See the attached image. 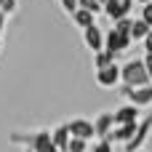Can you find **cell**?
Wrapping results in <instances>:
<instances>
[{
	"label": "cell",
	"instance_id": "1",
	"mask_svg": "<svg viewBox=\"0 0 152 152\" xmlns=\"http://www.w3.org/2000/svg\"><path fill=\"white\" fill-rule=\"evenodd\" d=\"M120 83L128 86V88H139V86L152 83L147 69H144V64H142V59H131V61H126L120 67Z\"/></svg>",
	"mask_w": 152,
	"mask_h": 152
},
{
	"label": "cell",
	"instance_id": "2",
	"mask_svg": "<svg viewBox=\"0 0 152 152\" xmlns=\"http://www.w3.org/2000/svg\"><path fill=\"white\" fill-rule=\"evenodd\" d=\"M150 134H152V112H150V115H144V118L136 123L134 136L123 144V147H126V152H139L142 147H144V142L150 139Z\"/></svg>",
	"mask_w": 152,
	"mask_h": 152
},
{
	"label": "cell",
	"instance_id": "3",
	"mask_svg": "<svg viewBox=\"0 0 152 152\" xmlns=\"http://www.w3.org/2000/svg\"><path fill=\"white\" fill-rule=\"evenodd\" d=\"M120 94L128 99V104H134V107H139V110L152 104V83L139 86V88H128V86H123V88H120Z\"/></svg>",
	"mask_w": 152,
	"mask_h": 152
},
{
	"label": "cell",
	"instance_id": "4",
	"mask_svg": "<svg viewBox=\"0 0 152 152\" xmlns=\"http://www.w3.org/2000/svg\"><path fill=\"white\" fill-rule=\"evenodd\" d=\"M134 11V0H107L102 5V13L110 19V21H118V19H126L131 16Z\"/></svg>",
	"mask_w": 152,
	"mask_h": 152
},
{
	"label": "cell",
	"instance_id": "5",
	"mask_svg": "<svg viewBox=\"0 0 152 152\" xmlns=\"http://www.w3.org/2000/svg\"><path fill=\"white\" fill-rule=\"evenodd\" d=\"M131 37L128 35H123V32H115V29H110V32H104V51H110V53H123V51H128L131 48Z\"/></svg>",
	"mask_w": 152,
	"mask_h": 152
},
{
	"label": "cell",
	"instance_id": "6",
	"mask_svg": "<svg viewBox=\"0 0 152 152\" xmlns=\"http://www.w3.org/2000/svg\"><path fill=\"white\" fill-rule=\"evenodd\" d=\"M94 80H96V86H99V88H115V86L120 83V64L115 61V64H110V67L96 69Z\"/></svg>",
	"mask_w": 152,
	"mask_h": 152
},
{
	"label": "cell",
	"instance_id": "7",
	"mask_svg": "<svg viewBox=\"0 0 152 152\" xmlns=\"http://www.w3.org/2000/svg\"><path fill=\"white\" fill-rule=\"evenodd\" d=\"M67 131H69V139H83V142L94 139V126L88 118H72L67 123Z\"/></svg>",
	"mask_w": 152,
	"mask_h": 152
},
{
	"label": "cell",
	"instance_id": "8",
	"mask_svg": "<svg viewBox=\"0 0 152 152\" xmlns=\"http://www.w3.org/2000/svg\"><path fill=\"white\" fill-rule=\"evenodd\" d=\"M83 43H86V48L94 51V53L102 51V48H104V29L96 27V24L86 27V29H83Z\"/></svg>",
	"mask_w": 152,
	"mask_h": 152
},
{
	"label": "cell",
	"instance_id": "9",
	"mask_svg": "<svg viewBox=\"0 0 152 152\" xmlns=\"http://www.w3.org/2000/svg\"><path fill=\"white\" fill-rule=\"evenodd\" d=\"M139 107H134V104H123L120 110H115L112 112V120H115V126H131V123H139Z\"/></svg>",
	"mask_w": 152,
	"mask_h": 152
},
{
	"label": "cell",
	"instance_id": "10",
	"mask_svg": "<svg viewBox=\"0 0 152 152\" xmlns=\"http://www.w3.org/2000/svg\"><path fill=\"white\" fill-rule=\"evenodd\" d=\"M91 126H94V136H99V139H107V136H110V131L115 128L112 112H99V115L91 120Z\"/></svg>",
	"mask_w": 152,
	"mask_h": 152
},
{
	"label": "cell",
	"instance_id": "11",
	"mask_svg": "<svg viewBox=\"0 0 152 152\" xmlns=\"http://www.w3.org/2000/svg\"><path fill=\"white\" fill-rule=\"evenodd\" d=\"M32 152H59L51 142V131H35V142H32Z\"/></svg>",
	"mask_w": 152,
	"mask_h": 152
},
{
	"label": "cell",
	"instance_id": "12",
	"mask_svg": "<svg viewBox=\"0 0 152 152\" xmlns=\"http://www.w3.org/2000/svg\"><path fill=\"white\" fill-rule=\"evenodd\" d=\"M134 131H136V123H131V126H115V128L110 131L107 142H115V144H126V142L134 136Z\"/></svg>",
	"mask_w": 152,
	"mask_h": 152
},
{
	"label": "cell",
	"instance_id": "13",
	"mask_svg": "<svg viewBox=\"0 0 152 152\" xmlns=\"http://www.w3.org/2000/svg\"><path fill=\"white\" fill-rule=\"evenodd\" d=\"M51 142H53V147H56L59 152H67V142H69L67 123H61V126H56V128L51 131Z\"/></svg>",
	"mask_w": 152,
	"mask_h": 152
},
{
	"label": "cell",
	"instance_id": "14",
	"mask_svg": "<svg viewBox=\"0 0 152 152\" xmlns=\"http://www.w3.org/2000/svg\"><path fill=\"white\" fill-rule=\"evenodd\" d=\"M72 21H75L80 29H86V27L96 24V16H94V13H88V11H83V8H77V11L72 13Z\"/></svg>",
	"mask_w": 152,
	"mask_h": 152
},
{
	"label": "cell",
	"instance_id": "15",
	"mask_svg": "<svg viewBox=\"0 0 152 152\" xmlns=\"http://www.w3.org/2000/svg\"><path fill=\"white\" fill-rule=\"evenodd\" d=\"M115 59H118L115 53H110V51H104V48H102V51H96V53H94V69L110 67V64H115Z\"/></svg>",
	"mask_w": 152,
	"mask_h": 152
},
{
	"label": "cell",
	"instance_id": "16",
	"mask_svg": "<svg viewBox=\"0 0 152 152\" xmlns=\"http://www.w3.org/2000/svg\"><path fill=\"white\" fill-rule=\"evenodd\" d=\"M150 29H152V27H147L142 19H134V24H131V32H128V35H131V40L142 43V40L147 37V32H150Z\"/></svg>",
	"mask_w": 152,
	"mask_h": 152
},
{
	"label": "cell",
	"instance_id": "17",
	"mask_svg": "<svg viewBox=\"0 0 152 152\" xmlns=\"http://www.w3.org/2000/svg\"><path fill=\"white\" fill-rule=\"evenodd\" d=\"M131 24H134V19L131 16H126V19H118V21H112V29L115 32H123V35H128L131 32ZM131 37V35H128Z\"/></svg>",
	"mask_w": 152,
	"mask_h": 152
},
{
	"label": "cell",
	"instance_id": "18",
	"mask_svg": "<svg viewBox=\"0 0 152 152\" xmlns=\"http://www.w3.org/2000/svg\"><path fill=\"white\" fill-rule=\"evenodd\" d=\"M77 8H83V11H88V13H94V16L102 13V5H99L96 0H77Z\"/></svg>",
	"mask_w": 152,
	"mask_h": 152
},
{
	"label": "cell",
	"instance_id": "19",
	"mask_svg": "<svg viewBox=\"0 0 152 152\" xmlns=\"http://www.w3.org/2000/svg\"><path fill=\"white\" fill-rule=\"evenodd\" d=\"M67 152H88V142H83V139H69V142H67Z\"/></svg>",
	"mask_w": 152,
	"mask_h": 152
},
{
	"label": "cell",
	"instance_id": "20",
	"mask_svg": "<svg viewBox=\"0 0 152 152\" xmlns=\"http://www.w3.org/2000/svg\"><path fill=\"white\" fill-rule=\"evenodd\" d=\"M139 19H142V21H144L147 27H152V0L142 5V13H139Z\"/></svg>",
	"mask_w": 152,
	"mask_h": 152
},
{
	"label": "cell",
	"instance_id": "21",
	"mask_svg": "<svg viewBox=\"0 0 152 152\" xmlns=\"http://www.w3.org/2000/svg\"><path fill=\"white\" fill-rule=\"evenodd\" d=\"M16 8H19V0H0V11H3L5 16H11Z\"/></svg>",
	"mask_w": 152,
	"mask_h": 152
},
{
	"label": "cell",
	"instance_id": "22",
	"mask_svg": "<svg viewBox=\"0 0 152 152\" xmlns=\"http://www.w3.org/2000/svg\"><path fill=\"white\" fill-rule=\"evenodd\" d=\"M61 3V11L67 13V16H72L75 11H77V0H59Z\"/></svg>",
	"mask_w": 152,
	"mask_h": 152
},
{
	"label": "cell",
	"instance_id": "23",
	"mask_svg": "<svg viewBox=\"0 0 152 152\" xmlns=\"http://www.w3.org/2000/svg\"><path fill=\"white\" fill-rule=\"evenodd\" d=\"M91 152H115L112 150V142H107V139H99L96 144H94V150Z\"/></svg>",
	"mask_w": 152,
	"mask_h": 152
},
{
	"label": "cell",
	"instance_id": "24",
	"mask_svg": "<svg viewBox=\"0 0 152 152\" xmlns=\"http://www.w3.org/2000/svg\"><path fill=\"white\" fill-rule=\"evenodd\" d=\"M142 64H144V69H147V75H150V80H152V53H144Z\"/></svg>",
	"mask_w": 152,
	"mask_h": 152
},
{
	"label": "cell",
	"instance_id": "25",
	"mask_svg": "<svg viewBox=\"0 0 152 152\" xmlns=\"http://www.w3.org/2000/svg\"><path fill=\"white\" fill-rule=\"evenodd\" d=\"M142 43H144V51H147V53H152V29L147 32V37H144Z\"/></svg>",
	"mask_w": 152,
	"mask_h": 152
},
{
	"label": "cell",
	"instance_id": "26",
	"mask_svg": "<svg viewBox=\"0 0 152 152\" xmlns=\"http://www.w3.org/2000/svg\"><path fill=\"white\" fill-rule=\"evenodd\" d=\"M5 21H8V16H5V13H3V11H0V32H3V29H5Z\"/></svg>",
	"mask_w": 152,
	"mask_h": 152
},
{
	"label": "cell",
	"instance_id": "27",
	"mask_svg": "<svg viewBox=\"0 0 152 152\" xmlns=\"http://www.w3.org/2000/svg\"><path fill=\"white\" fill-rule=\"evenodd\" d=\"M136 3H139V5H144V3H150V0H136Z\"/></svg>",
	"mask_w": 152,
	"mask_h": 152
},
{
	"label": "cell",
	"instance_id": "28",
	"mask_svg": "<svg viewBox=\"0 0 152 152\" xmlns=\"http://www.w3.org/2000/svg\"><path fill=\"white\" fill-rule=\"evenodd\" d=\"M96 3H99V5H104V3H107V0H96Z\"/></svg>",
	"mask_w": 152,
	"mask_h": 152
},
{
	"label": "cell",
	"instance_id": "29",
	"mask_svg": "<svg viewBox=\"0 0 152 152\" xmlns=\"http://www.w3.org/2000/svg\"><path fill=\"white\" fill-rule=\"evenodd\" d=\"M0 48H3V37H0Z\"/></svg>",
	"mask_w": 152,
	"mask_h": 152
},
{
	"label": "cell",
	"instance_id": "30",
	"mask_svg": "<svg viewBox=\"0 0 152 152\" xmlns=\"http://www.w3.org/2000/svg\"><path fill=\"white\" fill-rule=\"evenodd\" d=\"M24 152H32V150H24Z\"/></svg>",
	"mask_w": 152,
	"mask_h": 152
},
{
	"label": "cell",
	"instance_id": "31",
	"mask_svg": "<svg viewBox=\"0 0 152 152\" xmlns=\"http://www.w3.org/2000/svg\"><path fill=\"white\" fill-rule=\"evenodd\" d=\"M139 152H144V150H139Z\"/></svg>",
	"mask_w": 152,
	"mask_h": 152
}]
</instances>
